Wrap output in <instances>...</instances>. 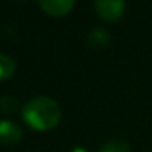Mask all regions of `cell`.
Instances as JSON below:
<instances>
[{
    "label": "cell",
    "mask_w": 152,
    "mask_h": 152,
    "mask_svg": "<svg viewBox=\"0 0 152 152\" xmlns=\"http://www.w3.org/2000/svg\"><path fill=\"white\" fill-rule=\"evenodd\" d=\"M21 116L30 128L36 131H49L59 124L62 111L56 100H53L51 96L39 95L28 100L26 105L23 106Z\"/></svg>",
    "instance_id": "1"
},
{
    "label": "cell",
    "mask_w": 152,
    "mask_h": 152,
    "mask_svg": "<svg viewBox=\"0 0 152 152\" xmlns=\"http://www.w3.org/2000/svg\"><path fill=\"white\" fill-rule=\"evenodd\" d=\"M95 12L105 21H118L126 8V0H93Z\"/></svg>",
    "instance_id": "2"
},
{
    "label": "cell",
    "mask_w": 152,
    "mask_h": 152,
    "mask_svg": "<svg viewBox=\"0 0 152 152\" xmlns=\"http://www.w3.org/2000/svg\"><path fill=\"white\" fill-rule=\"evenodd\" d=\"M23 137V129L18 123L10 119H2L0 121V144L5 147L18 144Z\"/></svg>",
    "instance_id": "3"
},
{
    "label": "cell",
    "mask_w": 152,
    "mask_h": 152,
    "mask_svg": "<svg viewBox=\"0 0 152 152\" xmlns=\"http://www.w3.org/2000/svg\"><path fill=\"white\" fill-rule=\"evenodd\" d=\"M41 10L51 17H64L74 8L75 0H38Z\"/></svg>",
    "instance_id": "4"
},
{
    "label": "cell",
    "mask_w": 152,
    "mask_h": 152,
    "mask_svg": "<svg viewBox=\"0 0 152 152\" xmlns=\"http://www.w3.org/2000/svg\"><path fill=\"white\" fill-rule=\"evenodd\" d=\"M17 70V62L13 61V57L8 54L0 53V80H7Z\"/></svg>",
    "instance_id": "5"
},
{
    "label": "cell",
    "mask_w": 152,
    "mask_h": 152,
    "mask_svg": "<svg viewBox=\"0 0 152 152\" xmlns=\"http://www.w3.org/2000/svg\"><path fill=\"white\" fill-rule=\"evenodd\" d=\"M88 44L93 48H105L106 44H110V33L103 28L92 30V33L88 34Z\"/></svg>",
    "instance_id": "6"
},
{
    "label": "cell",
    "mask_w": 152,
    "mask_h": 152,
    "mask_svg": "<svg viewBox=\"0 0 152 152\" xmlns=\"http://www.w3.org/2000/svg\"><path fill=\"white\" fill-rule=\"evenodd\" d=\"M98 152H131V149L121 139H110L100 147Z\"/></svg>",
    "instance_id": "7"
},
{
    "label": "cell",
    "mask_w": 152,
    "mask_h": 152,
    "mask_svg": "<svg viewBox=\"0 0 152 152\" xmlns=\"http://www.w3.org/2000/svg\"><path fill=\"white\" fill-rule=\"evenodd\" d=\"M0 110L4 113H13L18 110V100L15 96H2L0 98Z\"/></svg>",
    "instance_id": "8"
},
{
    "label": "cell",
    "mask_w": 152,
    "mask_h": 152,
    "mask_svg": "<svg viewBox=\"0 0 152 152\" xmlns=\"http://www.w3.org/2000/svg\"><path fill=\"white\" fill-rule=\"evenodd\" d=\"M70 152H87V149L85 147H74Z\"/></svg>",
    "instance_id": "9"
}]
</instances>
